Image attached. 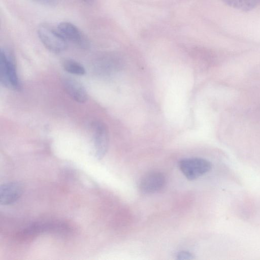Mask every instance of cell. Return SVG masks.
Returning <instances> with one entry per match:
<instances>
[{
  "label": "cell",
  "instance_id": "6da1fadb",
  "mask_svg": "<svg viewBox=\"0 0 260 260\" xmlns=\"http://www.w3.org/2000/svg\"><path fill=\"white\" fill-rule=\"evenodd\" d=\"M0 80L7 88L19 90L21 87L14 57L9 50L4 48L1 49L0 53Z\"/></svg>",
  "mask_w": 260,
  "mask_h": 260
},
{
  "label": "cell",
  "instance_id": "7a4b0ae2",
  "mask_svg": "<svg viewBox=\"0 0 260 260\" xmlns=\"http://www.w3.org/2000/svg\"><path fill=\"white\" fill-rule=\"evenodd\" d=\"M38 37L49 51L54 53H59L67 47V41L60 34L46 24H41L38 28Z\"/></svg>",
  "mask_w": 260,
  "mask_h": 260
},
{
  "label": "cell",
  "instance_id": "3957f363",
  "mask_svg": "<svg viewBox=\"0 0 260 260\" xmlns=\"http://www.w3.org/2000/svg\"><path fill=\"white\" fill-rule=\"evenodd\" d=\"M208 160L200 157L185 158L179 162L180 170L189 180L198 178L208 172L211 169Z\"/></svg>",
  "mask_w": 260,
  "mask_h": 260
},
{
  "label": "cell",
  "instance_id": "277c9868",
  "mask_svg": "<svg viewBox=\"0 0 260 260\" xmlns=\"http://www.w3.org/2000/svg\"><path fill=\"white\" fill-rule=\"evenodd\" d=\"M95 156L102 159L106 154L109 145V133L106 125L101 121L92 124Z\"/></svg>",
  "mask_w": 260,
  "mask_h": 260
},
{
  "label": "cell",
  "instance_id": "5b68a950",
  "mask_svg": "<svg viewBox=\"0 0 260 260\" xmlns=\"http://www.w3.org/2000/svg\"><path fill=\"white\" fill-rule=\"evenodd\" d=\"M57 30L67 41L79 46L87 48L88 41L81 31L74 24L69 22H62L58 24Z\"/></svg>",
  "mask_w": 260,
  "mask_h": 260
},
{
  "label": "cell",
  "instance_id": "8992f818",
  "mask_svg": "<svg viewBox=\"0 0 260 260\" xmlns=\"http://www.w3.org/2000/svg\"><path fill=\"white\" fill-rule=\"evenodd\" d=\"M165 183L166 179L161 173L153 172L144 176L140 181L139 188L144 193H153L161 190Z\"/></svg>",
  "mask_w": 260,
  "mask_h": 260
},
{
  "label": "cell",
  "instance_id": "52a82bcc",
  "mask_svg": "<svg viewBox=\"0 0 260 260\" xmlns=\"http://www.w3.org/2000/svg\"><path fill=\"white\" fill-rule=\"evenodd\" d=\"M62 84L67 94L76 102L84 103L88 100L85 89L78 81L70 77H65L62 79Z\"/></svg>",
  "mask_w": 260,
  "mask_h": 260
},
{
  "label": "cell",
  "instance_id": "ba28073f",
  "mask_svg": "<svg viewBox=\"0 0 260 260\" xmlns=\"http://www.w3.org/2000/svg\"><path fill=\"white\" fill-rule=\"evenodd\" d=\"M22 192L23 187L19 183L11 182L4 184L0 187L1 204L6 205L15 202Z\"/></svg>",
  "mask_w": 260,
  "mask_h": 260
},
{
  "label": "cell",
  "instance_id": "9c48e42d",
  "mask_svg": "<svg viewBox=\"0 0 260 260\" xmlns=\"http://www.w3.org/2000/svg\"><path fill=\"white\" fill-rule=\"evenodd\" d=\"M228 6L242 11L247 12L255 8L260 0H221Z\"/></svg>",
  "mask_w": 260,
  "mask_h": 260
},
{
  "label": "cell",
  "instance_id": "30bf717a",
  "mask_svg": "<svg viewBox=\"0 0 260 260\" xmlns=\"http://www.w3.org/2000/svg\"><path fill=\"white\" fill-rule=\"evenodd\" d=\"M64 69L68 72L77 75H83L86 71L80 63L72 59H66L63 63Z\"/></svg>",
  "mask_w": 260,
  "mask_h": 260
},
{
  "label": "cell",
  "instance_id": "8fae6325",
  "mask_svg": "<svg viewBox=\"0 0 260 260\" xmlns=\"http://www.w3.org/2000/svg\"><path fill=\"white\" fill-rule=\"evenodd\" d=\"M177 258L178 259H191L193 258V256L190 252L183 251L178 253Z\"/></svg>",
  "mask_w": 260,
  "mask_h": 260
},
{
  "label": "cell",
  "instance_id": "7c38bea8",
  "mask_svg": "<svg viewBox=\"0 0 260 260\" xmlns=\"http://www.w3.org/2000/svg\"><path fill=\"white\" fill-rule=\"evenodd\" d=\"M39 3L49 6L56 5L58 0H34Z\"/></svg>",
  "mask_w": 260,
  "mask_h": 260
},
{
  "label": "cell",
  "instance_id": "4fadbf2b",
  "mask_svg": "<svg viewBox=\"0 0 260 260\" xmlns=\"http://www.w3.org/2000/svg\"><path fill=\"white\" fill-rule=\"evenodd\" d=\"M83 2L87 3L88 4H92L94 3V0H81Z\"/></svg>",
  "mask_w": 260,
  "mask_h": 260
}]
</instances>
